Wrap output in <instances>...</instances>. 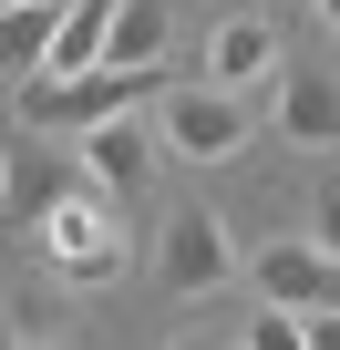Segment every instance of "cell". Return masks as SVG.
Wrapping results in <instances>:
<instances>
[{
	"mask_svg": "<svg viewBox=\"0 0 340 350\" xmlns=\"http://www.w3.org/2000/svg\"><path fill=\"white\" fill-rule=\"evenodd\" d=\"M52 31H62V0H11L0 11V83H31L52 62Z\"/></svg>",
	"mask_w": 340,
	"mask_h": 350,
	"instance_id": "8",
	"label": "cell"
},
{
	"mask_svg": "<svg viewBox=\"0 0 340 350\" xmlns=\"http://www.w3.org/2000/svg\"><path fill=\"white\" fill-rule=\"evenodd\" d=\"M31 237H42V258H52L73 288H114V278H124V258H134V247H124V217L103 206V186H93V175H73Z\"/></svg>",
	"mask_w": 340,
	"mask_h": 350,
	"instance_id": "2",
	"label": "cell"
},
{
	"mask_svg": "<svg viewBox=\"0 0 340 350\" xmlns=\"http://www.w3.org/2000/svg\"><path fill=\"white\" fill-rule=\"evenodd\" d=\"M62 186H73V175H62V165H21V175H11V165H0V217H11V227H42Z\"/></svg>",
	"mask_w": 340,
	"mask_h": 350,
	"instance_id": "12",
	"label": "cell"
},
{
	"mask_svg": "<svg viewBox=\"0 0 340 350\" xmlns=\"http://www.w3.org/2000/svg\"><path fill=\"white\" fill-rule=\"evenodd\" d=\"M309 237L340 258V175H330V186H319V206H309Z\"/></svg>",
	"mask_w": 340,
	"mask_h": 350,
	"instance_id": "14",
	"label": "cell"
},
{
	"mask_svg": "<svg viewBox=\"0 0 340 350\" xmlns=\"http://www.w3.org/2000/svg\"><path fill=\"white\" fill-rule=\"evenodd\" d=\"M227 278H237L227 227H217L207 206H186L176 227H165V288H176V299H207V288H227Z\"/></svg>",
	"mask_w": 340,
	"mask_h": 350,
	"instance_id": "5",
	"label": "cell"
},
{
	"mask_svg": "<svg viewBox=\"0 0 340 350\" xmlns=\"http://www.w3.org/2000/svg\"><path fill=\"white\" fill-rule=\"evenodd\" d=\"M103 62H165V0H114V31H103Z\"/></svg>",
	"mask_w": 340,
	"mask_h": 350,
	"instance_id": "11",
	"label": "cell"
},
{
	"mask_svg": "<svg viewBox=\"0 0 340 350\" xmlns=\"http://www.w3.org/2000/svg\"><path fill=\"white\" fill-rule=\"evenodd\" d=\"M319 21H330V31H340V0H319Z\"/></svg>",
	"mask_w": 340,
	"mask_h": 350,
	"instance_id": "16",
	"label": "cell"
},
{
	"mask_svg": "<svg viewBox=\"0 0 340 350\" xmlns=\"http://www.w3.org/2000/svg\"><path fill=\"white\" fill-rule=\"evenodd\" d=\"M103 31H114V0H62V31H52V62L42 72H93L103 62Z\"/></svg>",
	"mask_w": 340,
	"mask_h": 350,
	"instance_id": "10",
	"label": "cell"
},
{
	"mask_svg": "<svg viewBox=\"0 0 340 350\" xmlns=\"http://www.w3.org/2000/svg\"><path fill=\"white\" fill-rule=\"evenodd\" d=\"M278 134L309 144V154H330L340 144V83L330 72H278Z\"/></svg>",
	"mask_w": 340,
	"mask_h": 350,
	"instance_id": "7",
	"label": "cell"
},
{
	"mask_svg": "<svg viewBox=\"0 0 340 350\" xmlns=\"http://www.w3.org/2000/svg\"><path fill=\"white\" fill-rule=\"evenodd\" d=\"M155 144L186 154V165H217L248 144V103L227 83H176V93H155Z\"/></svg>",
	"mask_w": 340,
	"mask_h": 350,
	"instance_id": "3",
	"label": "cell"
},
{
	"mask_svg": "<svg viewBox=\"0 0 340 350\" xmlns=\"http://www.w3.org/2000/svg\"><path fill=\"white\" fill-rule=\"evenodd\" d=\"M248 350H309V319L268 299V309H258V329H248Z\"/></svg>",
	"mask_w": 340,
	"mask_h": 350,
	"instance_id": "13",
	"label": "cell"
},
{
	"mask_svg": "<svg viewBox=\"0 0 340 350\" xmlns=\"http://www.w3.org/2000/svg\"><path fill=\"white\" fill-rule=\"evenodd\" d=\"M165 93V62H93V72H31L21 83V124L31 134H93V124H114V113H134V103H155Z\"/></svg>",
	"mask_w": 340,
	"mask_h": 350,
	"instance_id": "1",
	"label": "cell"
},
{
	"mask_svg": "<svg viewBox=\"0 0 340 350\" xmlns=\"http://www.w3.org/2000/svg\"><path fill=\"white\" fill-rule=\"evenodd\" d=\"M309 319V350H340V309H299Z\"/></svg>",
	"mask_w": 340,
	"mask_h": 350,
	"instance_id": "15",
	"label": "cell"
},
{
	"mask_svg": "<svg viewBox=\"0 0 340 350\" xmlns=\"http://www.w3.org/2000/svg\"><path fill=\"white\" fill-rule=\"evenodd\" d=\"M258 299H278V309H340V258L319 237L258 247Z\"/></svg>",
	"mask_w": 340,
	"mask_h": 350,
	"instance_id": "6",
	"label": "cell"
},
{
	"mask_svg": "<svg viewBox=\"0 0 340 350\" xmlns=\"http://www.w3.org/2000/svg\"><path fill=\"white\" fill-rule=\"evenodd\" d=\"M155 154H165V144H155V103H134V113H114V124H93L73 165L93 175L103 196H124V186H144V175H155Z\"/></svg>",
	"mask_w": 340,
	"mask_h": 350,
	"instance_id": "4",
	"label": "cell"
},
{
	"mask_svg": "<svg viewBox=\"0 0 340 350\" xmlns=\"http://www.w3.org/2000/svg\"><path fill=\"white\" fill-rule=\"evenodd\" d=\"M258 72H278V31H268V21H227V31L207 42V83L237 93V83H258Z\"/></svg>",
	"mask_w": 340,
	"mask_h": 350,
	"instance_id": "9",
	"label": "cell"
}]
</instances>
